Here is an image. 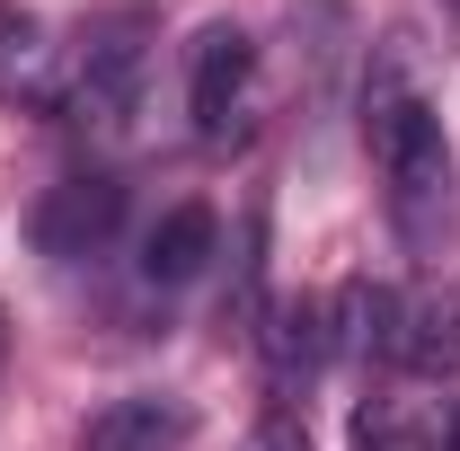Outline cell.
I'll return each instance as SVG.
<instances>
[{
    "instance_id": "cell-7",
    "label": "cell",
    "mask_w": 460,
    "mask_h": 451,
    "mask_svg": "<svg viewBox=\"0 0 460 451\" xmlns=\"http://www.w3.org/2000/svg\"><path fill=\"white\" fill-rule=\"evenodd\" d=\"M399 363L425 381H460V275L399 292Z\"/></svg>"
},
{
    "instance_id": "cell-8",
    "label": "cell",
    "mask_w": 460,
    "mask_h": 451,
    "mask_svg": "<svg viewBox=\"0 0 460 451\" xmlns=\"http://www.w3.org/2000/svg\"><path fill=\"white\" fill-rule=\"evenodd\" d=\"M213 248H222L213 204H169L160 222L142 230V283H151V292H177V283H195L213 266Z\"/></svg>"
},
{
    "instance_id": "cell-3",
    "label": "cell",
    "mask_w": 460,
    "mask_h": 451,
    "mask_svg": "<svg viewBox=\"0 0 460 451\" xmlns=\"http://www.w3.org/2000/svg\"><path fill=\"white\" fill-rule=\"evenodd\" d=\"M186 115H195V142L204 151L248 142V115H257V45H248L239 18L195 27V45H186Z\"/></svg>"
},
{
    "instance_id": "cell-2",
    "label": "cell",
    "mask_w": 460,
    "mask_h": 451,
    "mask_svg": "<svg viewBox=\"0 0 460 451\" xmlns=\"http://www.w3.org/2000/svg\"><path fill=\"white\" fill-rule=\"evenodd\" d=\"M151 45H160V9L151 0H115L80 27V54L62 71V124L80 133H124L142 115V80H151Z\"/></svg>"
},
{
    "instance_id": "cell-13",
    "label": "cell",
    "mask_w": 460,
    "mask_h": 451,
    "mask_svg": "<svg viewBox=\"0 0 460 451\" xmlns=\"http://www.w3.org/2000/svg\"><path fill=\"white\" fill-rule=\"evenodd\" d=\"M443 9H452V18H460V0H443Z\"/></svg>"
},
{
    "instance_id": "cell-6",
    "label": "cell",
    "mask_w": 460,
    "mask_h": 451,
    "mask_svg": "<svg viewBox=\"0 0 460 451\" xmlns=\"http://www.w3.org/2000/svg\"><path fill=\"white\" fill-rule=\"evenodd\" d=\"M186 443H195V407L169 390H124L80 425V451H186Z\"/></svg>"
},
{
    "instance_id": "cell-5",
    "label": "cell",
    "mask_w": 460,
    "mask_h": 451,
    "mask_svg": "<svg viewBox=\"0 0 460 451\" xmlns=\"http://www.w3.org/2000/svg\"><path fill=\"white\" fill-rule=\"evenodd\" d=\"M248 337H257V354H266L275 407H292V398L319 381V363H328L337 328H328V301H310V292H275V301H266V319H257Z\"/></svg>"
},
{
    "instance_id": "cell-4",
    "label": "cell",
    "mask_w": 460,
    "mask_h": 451,
    "mask_svg": "<svg viewBox=\"0 0 460 451\" xmlns=\"http://www.w3.org/2000/svg\"><path fill=\"white\" fill-rule=\"evenodd\" d=\"M36 257H54V266H98L115 248V230H124V186L107 169H80L45 186V204H36Z\"/></svg>"
},
{
    "instance_id": "cell-1",
    "label": "cell",
    "mask_w": 460,
    "mask_h": 451,
    "mask_svg": "<svg viewBox=\"0 0 460 451\" xmlns=\"http://www.w3.org/2000/svg\"><path fill=\"white\" fill-rule=\"evenodd\" d=\"M363 151L381 169V204H390V230H399L407 257H452L460 239V160L452 133L425 98V80L407 71L399 45L363 62Z\"/></svg>"
},
{
    "instance_id": "cell-11",
    "label": "cell",
    "mask_w": 460,
    "mask_h": 451,
    "mask_svg": "<svg viewBox=\"0 0 460 451\" xmlns=\"http://www.w3.org/2000/svg\"><path fill=\"white\" fill-rule=\"evenodd\" d=\"M354 451H399V416H390L381 398H372V407L354 416Z\"/></svg>"
},
{
    "instance_id": "cell-12",
    "label": "cell",
    "mask_w": 460,
    "mask_h": 451,
    "mask_svg": "<svg viewBox=\"0 0 460 451\" xmlns=\"http://www.w3.org/2000/svg\"><path fill=\"white\" fill-rule=\"evenodd\" d=\"M425 451H460V390L434 407V434H425Z\"/></svg>"
},
{
    "instance_id": "cell-10",
    "label": "cell",
    "mask_w": 460,
    "mask_h": 451,
    "mask_svg": "<svg viewBox=\"0 0 460 451\" xmlns=\"http://www.w3.org/2000/svg\"><path fill=\"white\" fill-rule=\"evenodd\" d=\"M239 451H310V425H301V407H266V416L239 434Z\"/></svg>"
},
{
    "instance_id": "cell-9",
    "label": "cell",
    "mask_w": 460,
    "mask_h": 451,
    "mask_svg": "<svg viewBox=\"0 0 460 451\" xmlns=\"http://www.w3.org/2000/svg\"><path fill=\"white\" fill-rule=\"evenodd\" d=\"M0 98H9V107H62L45 18H36V9H18V0H0Z\"/></svg>"
}]
</instances>
